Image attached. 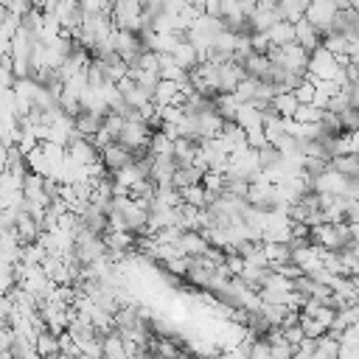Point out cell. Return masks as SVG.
<instances>
[{
	"label": "cell",
	"mask_w": 359,
	"mask_h": 359,
	"mask_svg": "<svg viewBox=\"0 0 359 359\" xmlns=\"http://www.w3.org/2000/svg\"><path fill=\"white\" fill-rule=\"evenodd\" d=\"M292 252H294L292 244H264V255H266V261H269L272 269L292 264Z\"/></svg>",
	"instance_id": "obj_9"
},
{
	"label": "cell",
	"mask_w": 359,
	"mask_h": 359,
	"mask_svg": "<svg viewBox=\"0 0 359 359\" xmlns=\"http://www.w3.org/2000/svg\"><path fill=\"white\" fill-rule=\"evenodd\" d=\"M205 17L222 20V17H224V6H222V0H205Z\"/></svg>",
	"instance_id": "obj_23"
},
{
	"label": "cell",
	"mask_w": 359,
	"mask_h": 359,
	"mask_svg": "<svg viewBox=\"0 0 359 359\" xmlns=\"http://www.w3.org/2000/svg\"><path fill=\"white\" fill-rule=\"evenodd\" d=\"M48 359H70V356H65V353H56V356H48Z\"/></svg>",
	"instance_id": "obj_25"
},
{
	"label": "cell",
	"mask_w": 359,
	"mask_h": 359,
	"mask_svg": "<svg viewBox=\"0 0 359 359\" xmlns=\"http://www.w3.org/2000/svg\"><path fill=\"white\" fill-rule=\"evenodd\" d=\"M323 112L325 109H317L314 104H300V109L294 112V121H300V123H320Z\"/></svg>",
	"instance_id": "obj_17"
},
{
	"label": "cell",
	"mask_w": 359,
	"mask_h": 359,
	"mask_svg": "<svg viewBox=\"0 0 359 359\" xmlns=\"http://www.w3.org/2000/svg\"><path fill=\"white\" fill-rule=\"evenodd\" d=\"M174 143L177 140H171L168 135L154 132V137H151V154L154 157H174Z\"/></svg>",
	"instance_id": "obj_14"
},
{
	"label": "cell",
	"mask_w": 359,
	"mask_h": 359,
	"mask_svg": "<svg viewBox=\"0 0 359 359\" xmlns=\"http://www.w3.org/2000/svg\"><path fill=\"white\" fill-rule=\"evenodd\" d=\"M337 14H339V6L337 3H331V0H314V3H309V11H306V20L323 34V39L334 31V20H337Z\"/></svg>",
	"instance_id": "obj_3"
},
{
	"label": "cell",
	"mask_w": 359,
	"mask_h": 359,
	"mask_svg": "<svg viewBox=\"0 0 359 359\" xmlns=\"http://www.w3.org/2000/svg\"><path fill=\"white\" fill-rule=\"evenodd\" d=\"M339 339L337 337H331V334H325V337H320L317 339V353H325V356H331V359H339Z\"/></svg>",
	"instance_id": "obj_18"
},
{
	"label": "cell",
	"mask_w": 359,
	"mask_h": 359,
	"mask_svg": "<svg viewBox=\"0 0 359 359\" xmlns=\"http://www.w3.org/2000/svg\"><path fill=\"white\" fill-rule=\"evenodd\" d=\"M280 20L283 17L278 11V3H258V11L252 14L250 28H252V34H269V28L278 25Z\"/></svg>",
	"instance_id": "obj_4"
},
{
	"label": "cell",
	"mask_w": 359,
	"mask_h": 359,
	"mask_svg": "<svg viewBox=\"0 0 359 359\" xmlns=\"http://www.w3.org/2000/svg\"><path fill=\"white\" fill-rule=\"evenodd\" d=\"M272 109H275L283 121H289V118H294V112L300 109V101L294 98V93H278L275 101H272Z\"/></svg>",
	"instance_id": "obj_12"
},
{
	"label": "cell",
	"mask_w": 359,
	"mask_h": 359,
	"mask_svg": "<svg viewBox=\"0 0 359 359\" xmlns=\"http://www.w3.org/2000/svg\"><path fill=\"white\" fill-rule=\"evenodd\" d=\"M283 337H286V342H289L292 348H300V342L306 339V334H303V328H300V325H292V328H283Z\"/></svg>",
	"instance_id": "obj_22"
},
{
	"label": "cell",
	"mask_w": 359,
	"mask_h": 359,
	"mask_svg": "<svg viewBox=\"0 0 359 359\" xmlns=\"http://www.w3.org/2000/svg\"><path fill=\"white\" fill-rule=\"evenodd\" d=\"M34 348H36V353H39L42 359L62 353V348H59V337H56V334H50V331H42V334L34 339Z\"/></svg>",
	"instance_id": "obj_13"
},
{
	"label": "cell",
	"mask_w": 359,
	"mask_h": 359,
	"mask_svg": "<svg viewBox=\"0 0 359 359\" xmlns=\"http://www.w3.org/2000/svg\"><path fill=\"white\" fill-rule=\"evenodd\" d=\"M294 42H297L300 48H306L309 53H314V50L323 48V34H320L309 20H300V22L294 25Z\"/></svg>",
	"instance_id": "obj_7"
},
{
	"label": "cell",
	"mask_w": 359,
	"mask_h": 359,
	"mask_svg": "<svg viewBox=\"0 0 359 359\" xmlns=\"http://www.w3.org/2000/svg\"><path fill=\"white\" fill-rule=\"evenodd\" d=\"M339 359H359V342H342L339 345Z\"/></svg>",
	"instance_id": "obj_24"
},
{
	"label": "cell",
	"mask_w": 359,
	"mask_h": 359,
	"mask_svg": "<svg viewBox=\"0 0 359 359\" xmlns=\"http://www.w3.org/2000/svg\"><path fill=\"white\" fill-rule=\"evenodd\" d=\"M101 163H104V168H107L109 174H118L121 168H126V165H132V163H135V154H132V151H126L121 143H112L109 149H104V151H101Z\"/></svg>",
	"instance_id": "obj_6"
},
{
	"label": "cell",
	"mask_w": 359,
	"mask_h": 359,
	"mask_svg": "<svg viewBox=\"0 0 359 359\" xmlns=\"http://www.w3.org/2000/svg\"><path fill=\"white\" fill-rule=\"evenodd\" d=\"M300 328H303L306 339H320V337L328 334V328H325L323 323H317L314 317H303V314H300Z\"/></svg>",
	"instance_id": "obj_16"
},
{
	"label": "cell",
	"mask_w": 359,
	"mask_h": 359,
	"mask_svg": "<svg viewBox=\"0 0 359 359\" xmlns=\"http://www.w3.org/2000/svg\"><path fill=\"white\" fill-rule=\"evenodd\" d=\"M180 250L185 252V258H205V252L210 250V241L202 233H182Z\"/></svg>",
	"instance_id": "obj_8"
},
{
	"label": "cell",
	"mask_w": 359,
	"mask_h": 359,
	"mask_svg": "<svg viewBox=\"0 0 359 359\" xmlns=\"http://www.w3.org/2000/svg\"><path fill=\"white\" fill-rule=\"evenodd\" d=\"M104 121H107V115L93 112V109H81V112L73 118L76 132H79L81 137H87V140H93V137H95V135L104 129Z\"/></svg>",
	"instance_id": "obj_5"
},
{
	"label": "cell",
	"mask_w": 359,
	"mask_h": 359,
	"mask_svg": "<svg viewBox=\"0 0 359 359\" xmlns=\"http://www.w3.org/2000/svg\"><path fill=\"white\" fill-rule=\"evenodd\" d=\"M160 118H163L165 123L182 126V121H185L188 115H185V109H182V107H163V109H160Z\"/></svg>",
	"instance_id": "obj_19"
},
{
	"label": "cell",
	"mask_w": 359,
	"mask_h": 359,
	"mask_svg": "<svg viewBox=\"0 0 359 359\" xmlns=\"http://www.w3.org/2000/svg\"><path fill=\"white\" fill-rule=\"evenodd\" d=\"M182 199L191 208H208V191H205L202 182L199 185H191V188H182Z\"/></svg>",
	"instance_id": "obj_15"
},
{
	"label": "cell",
	"mask_w": 359,
	"mask_h": 359,
	"mask_svg": "<svg viewBox=\"0 0 359 359\" xmlns=\"http://www.w3.org/2000/svg\"><path fill=\"white\" fill-rule=\"evenodd\" d=\"M269 42H272V48H286V45H292L294 42V25L292 22H286V20H280L278 25H272L269 28Z\"/></svg>",
	"instance_id": "obj_11"
},
{
	"label": "cell",
	"mask_w": 359,
	"mask_h": 359,
	"mask_svg": "<svg viewBox=\"0 0 359 359\" xmlns=\"http://www.w3.org/2000/svg\"><path fill=\"white\" fill-rule=\"evenodd\" d=\"M278 11H280V17H283L286 22L297 25L300 20H306L309 3H306V0H283V3H278Z\"/></svg>",
	"instance_id": "obj_10"
},
{
	"label": "cell",
	"mask_w": 359,
	"mask_h": 359,
	"mask_svg": "<svg viewBox=\"0 0 359 359\" xmlns=\"http://www.w3.org/2000/svg\"><path fill=\"white\" fill-rule=\"evenodd\" d=\"M353 11H356V14H359V0H356V3H353Z\"/></svg>",
	"instance_id": "obj_26"
},
{
	"label": "cell",
	"mask_w": 359,
	"mask_h": 359,
	"mask_svg": "<svg viewBox=\"0 0 359 359\" xmlns=\"http://www.w3.org/2000/svg\"><path fill=\"white\" fill-rule=\"evenodd\" d=\"M314 95H317V84H311V81H303V84L294 90V98H297L300 104H314Z\"/></svg>",
	"instance_id": "obj_20"
},
{
	"label": "cell",
	"mask_w": 359,
	"mask_h": 359,
	"mask_svg": "<svg viewBox=\"0 0 359 359\" xmlns=\"http://www.w3.org/2000/svg\"><path fill=\"white\" fill-rule=\"evenodd\" d=\"M339 121H342V132H356V129H359V109L351 107L348 112L339 115Z\"/></svg>",
	"instance_id": "obj_21"
},
{
	"label": "cell",
	"mask_w": 359,
	"mask_h": 359,
	"mask_svg": "<svg viewBox=\"0 0 359 359\" xmlns=\"http://www.w3.org/2000/svg\"><path fill=\"white\" fill-rule=\"evenodd\" d=\"M309 59H311V53H309L306 48H300L297 42H292V45H286V48H275V50L269 53V62H272L275 67L289 70V73H303V76H306V70H309Z\"/></svg>",
	"instance_id": "obj_2"
},
{
	"label": "cell",
	"mask_w": 359,
	"mask_h": 359,
	"mask_svg": "<svg viewBox=\"0 0 359 359\" xmlns=\"http://www.w3.org/2000/svg\"><path fill=\"white\" fill-rule=\"evenodd\" d=\"M353 278H359V272H356V275H353Z\"/></svg>",
	"instance_id": "obj_27"
},
{
	"label": "cell",
	"mask_w": 359,
	"mask_h": 359,
	"mask_svg": "<svg viewBox=\"0 0 359 359\" xmlns=\"http://www.w3.org/2000/svg\"><path fill=\"white\" fill-rule=\"evenodd\" d=\"M112 22H115L121 31H135V34H140V31L146 28L143 3H140V0H118V3H112Z\"/></svg>",
	"instance_id": "obj_1"
}]
</instances>
